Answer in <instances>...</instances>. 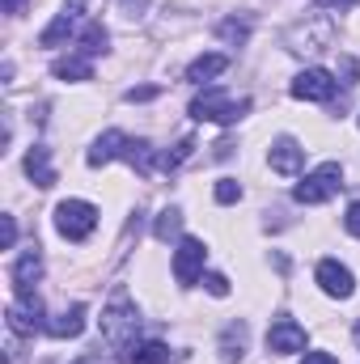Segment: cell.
<instances>
[{"mask_svg": "<svg viewBox=\"0 0 360 364\" xmlns=\"http://www.w3.org/2000/svg\"><path fill=\"white\" fill-rule=\"evenodd\" d=\"M318 284H322V292L335 296V301H348V296L356 292V279H352V272H348L339 259H322V263H318Z\"/></svg>", "mask_w": 360, "mask_h": 364, "instance_id": "obj_10", "label": "cell"}, {"mask_svg": "<svg viewBox=\"0 0 360 364\" xmlns=\"http://www.w3.org/2000/svg\"><path fill=\"white\" fill-rule=\"evenodd\" d=\"M51 77H60V81H93L90 55H64V60H55Z\"/></svg>", "mask_w": 360, "mask_h": 364, "instance_id": "obj_17", "label": "cell"}, {"mask_svg": "<svg viewBox=\"0 0 360 364\" xmlns=\"http://www.w3.org/2000/svg\"><path fill=\"white\" fill-rule=\"evenodd\" d=\"M221 356L229 364L246 356V322H229V326H225V335H221Z\"/></svg>", "mask_w": 360, "mask_h": 364, "instance_id": "obj_19", "label": "cell"}, {"mask_svg": "<svg viewBox=\"0 0 360 364\" xmlns=\"http://www.w3.org/2000/svg\"><path fill=\"white\" fill-rule=\"evenodd\" d=\"M191 149H195V140H179V144H174V153H162V161H157V166H162L166 174H174L182 161L191 157Z\"/></svg>", "mask_w": 360, "mask_h": 364, "instance_id": "obj_22", "label": "cell"}, {"mask_svg": "<svg viewBox=\"0 0 360 364\" xmlns=\"http://www.w3.org/2000/svg\"><path fill=\"white\" fill-rule=\"evenodd\" d=\"M344 225H348V233H352V237H360V199L352 203V208H348V216H344Z\"/></svg>", "mask_w": 360, "mask_h": 364, "instance_id": "obj_27", "label": "cell"}, {"mask_svg": "<svg viewBox=\"0 0 360 364\" xmlns=\"http://www.w3.org/2000/svg\"><path fill=\"white\" fill-rule=\"evenodd\" d=\"M0 242H4V250H13V242H17V220H13V216H4V229H0Z\"/></svg>", "mask_w": 360, "mask_h": 364, "instance_id": "obj_26", "label": "cell"}, {"mask_svg": "<svg viewBox=\"0 0 360 364\" xmlns=\"http://www.w3.org/2000/svg\"><path fill=\"white\" fill-rule=\"evenodd\" d=\"M81 331H85V305H68L47 322V335H55V339H77Z\"/></svg>", "mask_w": 360, "mask_h": 364, "instance_id": "obj_14", "label": "cell"}, {"mask_svg": "<svg viewBox=\"0 0 360 364\" xmlns=\"http://www.w3.org/2000/svg\"><path fill=\"white\" fill-rule=\"evenodd\" d=\"M203 259H208V246H203L199 237H182L179 250H174V279H179L182 288H191V284L199 279Z\"/></svg>", "mask_w": 360, "mask_h": 364, "instance_id": "obj_5", "label": "cell"}, {"mask_svg": "<svg viewBox=\"0 0 360 364\" xmlns=\"http://www.w3.org/2000/svg\"><path fill=\"white\" fill-rule=\"evenodd\" d=\"M301 364H339V360H335L331 352H305V360Z\"/></svg>", "mask_w": 360, "mask_h": 364, "instance_id": "obj_29", "label": "cell"}, {"mask_svg": "<svg viewBox=\"0 0 360 364\" xmlns=\"http://www.w3.org/2000/svg\"><path fill=\"white\" fill-rule=\"evenodd\" d=\"M170 360V348L162 339H132L123 348V364H166Z\"/></svg>", "mask_w": 360, "mask_h": 364, "instance_id": "obj_13", "label": "cell"}, {"mask_svg": "<svg viewBox=\"0 0 360 364\" xmlns=\"http://www.w3.org/2000/svg\"><path fill=\"white\" fill-rule=\"evenodd\" d=\"M246 34H250L246 21H221V38H229V43H246Z\"/></svg>", "mask_w": 360, "mask_h": 364, "instance_id": "obj_24", "label": "cell"}, {"mask_svg": "<svg viewBox=\"0 0 360 364\" xmlns=\"http://www.w3.org/2000/svg\"><path fill=\"white\" fill-rule=\"evenodd\" d=\"M339 90V81L327 73V68H305L297 81H292V97H301V102H331Z\"/></svg>", "mask_w": 360, "mask_h": 364, "instance_id": "obj_8", "label": "cell"}, {"mask_svg": "<svg viewBox=\"0 0 360 364\" xmlns=\"http://www.w3.org/2000/svg\"><path fill=\"white\" fill-rule=\"evenodd\" d=\"M136 331H140V314H136V305L119 292L115 305L102 314V339H106L110 348H127V343L136 339Z\"/></svg>", "mask_w": 360, "mask_h": 364, "instance_id": "obj_2", "label": "cell"}, {"mask_svg": "<svg viewBox=\"0 0 360 364\" xmlns=\"http://www.w3.org/2000/svg\"><path fill=\"white\" fill-rule=\"evenodd\" d=\"M203 288H208L212 296H229V279H225L221 272H208V275H203Z\"/></svg>", "mask_w": 360, "mask_h": 364, "instance_id": "obj_25", "label": "cell"}, {"mask_svg": "<svg viewBox=\"0 0 360 364\" xmlns=\"http://www.w3.org/2000/svg\"><path fill=\"white\" fill-rule=\"evenodd\" d=\"M352 335H356V348H360V318H356V331H352Z\"/></svg>", "mask_w": 360, "mask_h": 364, "instance_id": "obj_33", "label": "cell"}, {"mask_svg": "<svg viewBox=\"0 0 360 364\" xmlns=\"http://www.w3.org/2000/svg\"><path fill=\"white\" fill-rule=\"evenodd\" d=\"M9 331H13V335L47 331V322H43V301H38V296H13V301H9Z\"/></svg>", "mask_w": 360, "mask_h": 364, "instance_id": "obj_6", "label": "cell"}, {"mask_svg": "<svg viewBox=\"0 0 360 364\" xmlns=\"http://www.w3.org/2000/svg\"><path fill=\"white\" fill-rule=\"evenodd\" d=\"M55 229L68 237V242H85L93 229H97V208L85 199H64L55 208Z\"/></svg>", "mask_w": 360, "mask_h": 364, "instance_id": "obj_4", "label": "cell"}, {"mask_svg": "<svg viewBox=\"0 0 360 364\" xmlns=\"http://www.w3.org/2000/svg\"><path fill=\"white\" fill-rule=\"evenodd\" d=\"M77 364H97V360H93V356H85V360H77Z\"/></svg>", "mask_w": 360, "mask_h": 364, "instance_id": "obj_34", "label": "cell"}, {"mask_svg": "<svg viewBox=\"0 0 360 364\" xmlns=\"http://www.w3.org/2000/svg\"><path fill=\"white\" fill-rule=\"evenodd\" d=\"M246 110H250V97H233L221 85L195 93V102H191V119H199V123H238Z\"/></svg>", "mask_w": 360, "mask_h": 364, "instance_id": "obj_1", "label": "cell"}, {"mask_svg": "<svg viewBox=\"0 0 360 364\" xmlns=\"http://www.w3.org/2000/svg\"><path fill=\"white\" fill-rule=\"evenodd\" d=\"M339 186H344V170H339V161H322L318 170L305 174V182H297L292 199H297V203H327Z\"/></svg>", "mask_w": 360, "mask_h": 364, "instance_id": "obj_3", "label": "cell"}, {"mask_svg": "<svg viewBox=\"0 0 360 364\" xmlns=\"http://www.w3.org/2000/svg\"><path fill=\"white\" fill-rule=\"evenodd\" d=\"M157 85H140V90H127V102H149V97H157Z\"/></svg>", "mask_w": 360, "mask_h": 364, "instance_id": "obj_28", "label": "cell"}, {"mask_svg": "<svg viewBox=\"0 0 360 364\" xmlns=\"http://www.w3.org/2000/svg\"><path fill=\"white\" fill-rule=\"evenodd\" d=\"M106 43H110L106 26H102V21H90V26L81 30V43H77V47H81V55H102V51H106Z\"/></svg>", "mask_w": 360, "mask_h": 364, "instance_id": "obj_20", "label": "cell"}, {"mask_svg": "<svg viewBox=\"0 0 360 364\" xmlns=\"http://www.w3.org/2000/svg\"><path fill=\"white\" fill-rule=\"evenodd\" d=\"M268 161H271V170L275 174H301V166H305V149L292 140V136H280L275 144H271V153H268Z\"/></svg>", "mask_w": 360, "mask_h": 364, "instance_id": "obj_12", "label": "cell"}, {"mask_svg": "<svg viewBox=\"0 0 360 364\" xmlns=\"http://www.w3.org/2000/svg\"><path fill=\"white\" fill-rule=\"evenodd\" d=\"M212 195H216V203H238L242 199V186H238V178H221Z\"/></svg>", "mask_w": 360, "mask_h": 364, "instance_id": "obj_23", "label": "cell"}, {"mask_svg": "<svg viewBox=\"0 0 360 364\" xmlns=\"http://www.w3.org/2000/svg\"><path fill=\"white\" fill-rule=\"evenodd\" d=\"M127 140H132V136H123V132H102V136H97V144L90 149V166H106V161L123 157Z\"/></svg>", "mask_w": 360, "mask_h": 364, "instance_id": "obj_15", "label": "cell"}, {"mask_svg": "<svg viewBox=\"0 0 360 364\" xmlns=\"http://www.w3.org/2000/svg\"><path fill=\"white\" fill-rule=\"evenodd\" d=\"M225 68H229V55H199V60H191V68H186V81L203 85V81L221 77Z\"/></svg>", "mask_w": 360, "mask_h": 364, "instance_id": "obj_18", "label": "cell"}, {"mask_svg": "<svg viewBox=\"0 0 360 364\" xmlns=\"http://www.w3.org/2000/svg\"><path fill=\"white\" fill-rule=\"evenodd\" d=\"M179 229H182V212L179 208H166V212L157 216V229H153V233H157V242H170Z\"/></svg>", "mask_w": 360, "mask_h": 364, "instance_id": "obj_21", "label": "cell"}, {"mask_svg": "<svg viewBox=\"0 0 360 364\" xmlns=\"http://www.w3.org/2000/svg\"><path fill=\"white\" fill-rule=\"evenodd\" d=\"M26 174L34 178V186H55V170H51V157H47V144H34L26 153Z\"/></svg>", "mask_w": 360, "mask_h": 364, "instance_id": "obj_16", "label": "cell"}, {"mask_svg": "<svg viewBox=\"0 0 360 364\" xmlns=\"http://www.w3.org/2000/svg\"><path fill=\"white\" fill-rule=\"evenodd\" d=\"M356 0H318V9H352Z\"/></svg>", "mask_w": 360, "mask_h": 364, "instance_id": "obj_30", "label": "cell"}, {"mask_svg": "<svg viewBox=\"0 0 360 364\" xmlns=\"http://www.w3.org/2000/svg\"><path fill=\"white\" fill-rule=\"evenodd\" d=\"M144 4H149V0H123V9H127V13H132V17H136V13H140V9H144Z\"/></svg>", "mask_w": 360, "mask_h": 364, "instance_id": "obj_32", "label": "cell"}, {"mask_svg": "<svg viewBox=\"0 0 360 364\" xmlns=\"http://www.w3.org/2000/svg\"><path fill=\"white\" fill-rule=\"evenodd\" d=\"M38 275H43V255H38V246H30V250H21L17 255V263H13V296H34V284H38Z\"/></svg>", "mask_w": 360, "mask_h": 364, "instance_id": "obj_9", "label": "cell"}, {"mask_svg": "<svg viewBox=\"0 0 360 364\" xmlns=\"http://www.w3.org/2000/svg\"><path fill=\"white\" fill-rule=\"evenodd\" d=\"M21 9H26V0H4V13H9V17H17Z\"/></svg>", "mask_w": 360, "mask_h": 364, "instance_id": "obj_31", "label": "cell"}, {"mask_svg": "<svg viewBox=\"0 0 360 364\" xmlns=\"http://www.w3.org/2000/svg\"><path fill=\"white\" fill-rule=\"evenodd\" d=\"M268 352H275V356L305 352V326L297 318H275L268 326Z\"/></svg>", "mask_w": 360, "mask_h": 364, "instance_id": "obj_7", "label": "cell"}, {"mask_svg": "<svg viewBox=\"0 0 360 364\" xmlns=\"http://www.w3.org/2000/svg\"><path fill=\"white\" fill-rule=\"evenodd\" d=\"M81 13H85V0H64V13H55V21L38 34V47H60V43L77 30Z\"/></svg>", "mask_w": 360, "mask_h": 364, "instance_id": "obj_11", "label": "cell"}]
</instances>
